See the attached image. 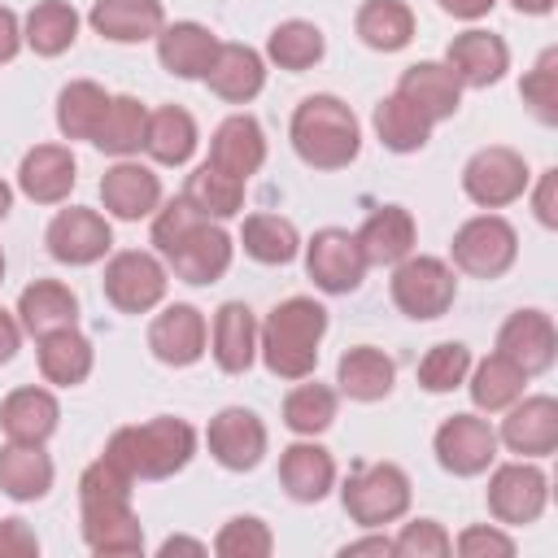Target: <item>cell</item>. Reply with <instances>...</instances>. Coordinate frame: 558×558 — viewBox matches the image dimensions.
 I'll use <instances>...</instances> for the list:
<instances>
[{"mask_svg":"<svg viewBox=\"0 0 558 558\" xmlns=\"http://www.w3.org/2000/svg\"><path fill=\"white\" fill-rule=\"evenodd\" d=\"M340 558H357V554H375V558H392V536H384V532H375L371 527V536H357V541H344L340 549H336Z\"/></svg>","mask_w":558,"mask_h":558,"instance_id":"obj_54","label":"cell"},{"mask_svg":"<svg viewBox=\"0 0 558 558\" xmlns=\"http://www.w3.org/2000/svg\"><path fill=\"white\" fill-rule=\"evenodd\" d=\"M240 248L262 266H288L301 253V231L283 214H248L240 227Z\"/></svg>","mask_w":558,"mask_h":558,"instance_id":"obj_41","label":"cell"},{"mask_svg":"<svg viewBox=\"0 0 558 558\" xmlns=\"http://www.w3.org/2000/svg\"><path fill=\"white\" fill-rule=\"evenodd\" d=\"M244 187H248L244 179H235V174H227V170L201 161V166L187 174V183H183V201H187L201 218L227 222V218H235V214L244 209Z\"/></svg>","mask_w":558,"mask_h":558,"instance_id":"obj_39","label":"cell"},{"mask_svg":"<svg viewBox=\"0 0 558 558\" xmlns=\"http://www.w3.org/2000/svg\"><path fill=\"white\" fill-rule=\"evenodd\" d=\"M392 384H397V362L375 344H353L336 362V392L349 401H362V405L384 401Z\"/></svg>","mask_w":558,"mask_h":558,"instance_id":"obj_31","label":"cell"},{"mask_svg":"<svg viewBox=\"0 0 558 558\" xmlns=\"http://www.w3.org/2000/svg\"><path fill=\"white\" fill-rule=\"evenodd\" d=\"M362 244L366 266H397L401 257L414 253L418 240V222L405 205H379L375 214H366V222L353 231Z\"/></svg>","mask_w":558,"mask_h":558,"instance_id":"obj_29","label":"cell"},{"mask_svg":"<svg viewBox=\"0 0 558 558\" xmlns=\"http://www.w3.org/2000/svg\"><path fill=\"white\" fill-rule=\"evenodd\" d=\"M57 427H61V401H57L52 388L22 384V388H13L0 401V432H4V440L48 445Z\"/></svg>","mask_w":558,"mask_h":558,"instance_id":"obj_22","label":"cell"},{"mask_svg":"<svg viewBox=\"0 0 558 558\" xmlns=\"http://www.w3.org/2000/svg\"><path fill=\"white\" fill-rule=\"evenodd\" d=\"M445 65L453 70V78H458L462 87L480 92V87H493V83L506 78V70H510V48H506L501 35H493V31H484V26H471V31H462V35L449 39Z\"/></svg>","mask_w":558,"mask_h":558,"instance_id":"obj_20","label":"cell"},{"mask_svg":"<svg viewBox=\"0 0 558 558\" xmlns=\"http://www.w3.org/2000/svg\"><path fill=\"white\" fill-rule=\"evenodd\" d=\"M453 554V536L436 519H410L392 536V558H445Z\"/></svg>","mask_w":558,"mask_h":558,"instance_id":"obj_49","label":"cell"},{"mask_svg":"<svg viewBox=\"0 0 558 558\" xmlns=\"http://www.w3.org/2000/svg\"><path fill=\"white\" fill-rule=\"evenodd\" d=\"M78 183V161L65 144H35L17 161V192L35 205H61L70 201Z\"/></svg>","mask_w":558,"mask_h":558,"instance_id":"obj_21","label":"cell"},{"mask_svg":"<svg viewBox=\"0 0 558 558\" xmlns=\"http://www.w3.org/2000/svg\"><path fill=\"white\" fill-rule=\"evenodd\" d=\"M22 48H26L22 44V17L9 4H0V65H9Z\"/></svg>","mask_w":558,"mask_h":558,"instance_id":"obj_53","label":"cell"},{"mask_svg":"<svg viewBox=\"0 0 558 558\" xmlns=\"http://www.w3.org/2000/svg\"><path fill=\"white\" fill-rule=\"evenodd\" d=\"M209 353L222 375H244L257 362V318L244 301H222L209 323Z\"/></svg>","mask_w":558,"mask_h":558,"instance_id":"obj_27","label":"cell"},{"mask_svg":"<svg viewBox=\"0 0 558 558\" xmlns=\"http://www.w3.org/2000/svg\"><path fill=\"white\" fill-rule=\"evenodd\" d=\"M449 257H453V270L471 279H501L519 257V231L497 209H484L453 231Z\"/></svg>","mask_w":558,"mask_h":558,"instance_id":"obj_7","label":"cell"},{"mask_svg":"<svg viewBox=\"0 0 558 558\" xmlns=\"http://www.w3.org/2000/svg\"><path fill=\"white\" fill-rule=\"evenodd\" d=\"M388 292H392V305L414 318V323H432L440 314L453 310L458 301V279H453V266L445 257H432V253H410L392 266V279H388Z\"/></svg>","mask_w":558,"mask_h":558,"instance_id":"obj_6","label":"cell"},{"mask_svg":"<svg viewBox=\"0 0 558 558\" xmlns=\"http://www.w3.org/2000/svg\"><path fill=\"white\" fill-rule=\"evenodd\" d=\"M196 144H201V131H196V118H192L183 105L148 109L144 153H148L157 166H187L192 153H196Z\"/></svg>","mask_w":558,"mask_h":558,"instance_id":"obj_35","label":"cell"},{"mask_svg":"<svg viewBox=\"0 0 558 558\" xmlns=\"http://www.w3.org/2000/svg\"><path fill=\"white\" fill-rule=\"evenodd\" d=\"M493 353L510 357L523 375H545L558 357V327L545 310H514L497 327V349Z\"/></svg>","mask_w":558,"mask_h":558,"instance_id":"obj_18","label":"cell"},{"mask_svg":"<svg viewBox=\"0 0 558 558\" xmlns=\"http://www.w3.org/2000/svg\"><path fill=\"white\" fill-rule=\"evenodd\" d=\"M153 44H157V61H161L166 74H174V78H205V70H209V61H214L222 39L205 22L187 17V22H166Z\"/></svg>","mask_w":558,"mask_h":558,"instance_id":"obj_28","label":"cell"},{"mask_svg":"<svg viewBox=\"0 0 558 558\" xmlns=\"http://www.w3.org/2000/svg\"><path fill=\"white\" fill-rule=\"evenodd\" d=\"M336 410H340V392L327 388V384H310V379H296V388L283 397V427L292 436H323L331 423H336Z\"/></svg>","mask_w":558,"mask_h":558,"instance_id":"obj_45","label":"cell"},{"mask_svg":"<svg viewBox=\"0 0 558 558\" xmlns=\"http://www.w3.org/2000/svg\"><path fill=\"white\" fill-rule=\"evenodd\" d=\"M497 445H506L519 458H549L558 449V401L536 392V397H519L514 405H506Z\"/></svg>","mask_w":558,"mask_h":558,"instance_id":"obj_19","label":"cell"},{"mask_svg":"<svg viewBox=\"0 0 558 558\" xmlns=\"http://www.w3.org/2000/svg\"><path fill=\"white\" fill-rule=\"evenodd\" d=\"M87 26L109 44H148L166 26L161 0H96Z\"/></svg>","mask_w":558,"mask_h":558,"instance_id":"obj_32","label":"cell"},{"mask_svg":"<svg viewBox=\"0 0 558 558\" xmlns=\"http://www.w3.org/2000/svg\"><path fill=\"white\" fill-rule=\"evenodd\" d=\"M105 458L118 462L135 484L170 480L196 458V427L174 414H157L144 423H126L105 440Z\"/></svg>","mask_w":558,"mask_h":558,"instance_id":"obj_3","label":"cell"},{"mask_svg":"<svg viewBox=\"0 0 558 558\" xmlns=\"http://www.w3.org/2000/svg\"><path fill=\"white\" fill-rule=\"evenodd\" d=\"M305 275L314 279L318 292L327 296H344V292H357L362 279H366V257H362V244L353 231L344 227H323L314 231L305 244Z\"/></svg>","mask_w":558,"mask_h":558,"instance_id":"obj_11","label":"cell"},{"mask_svg":"<svg viewBox=\"0 0 558 558\" xmlns=\"http://www.w3.org/2000/svg\"><path fill=\"white\" fill-rule=\"evenodd\" d=\"M100 288H105V301L118 314H148L166 301L170 270L148 248H122V253H109Z\"/></svg>","mask_w":558,"mask_h":558,"instance_id":"obj_8","label":"cell"},{"mask_svg":"<svg viewBox=\"0 0 558 558\" xmlns=\"http://www.w3.org/2000/svg\"><path fill=\"white\" fill-rule=\"evenodd\" d=\"M205 445H209V458L222 471H253L270 449V432H266L257 410L222 405L205 427Z\"/></svg>","mask_w":558,"mask_h":558,"instance_id":"obj_14","label":"cell"},{"mask_svg":"<svg viewBox=\"0 0 558 558\" xmlns=\"http://www.w3.org/2000/svg\"><path fill=\"white\" fill-rule=\"evenodd\" d=\"M327 52V35L310 22V17H283L270 35H266V61L288 70V74H301V70H314Z\"/></svg>","mask_w":558,"mask_h":558,"instance_id":"obj_40","label":"cell"},{"mask_svg":"<svg viewBox=\"0 0 558 558\" xmlns=\"http://www.w3.org/2000/svg\"><path fill=\"white\" fill-rule=\"evenodd\" d=\"M17 323L26 336H48V331H61V327H78V292L61 279H35L22 288L17 296Z\"/></svg>","mask_w":558,"mask_h":558,"instance_id":"obj_30","label":"cell"},{"mask_svg":"<svg viewBox=\"0 0 558 558\" xmlns=\"http://www.w3.org/2000/svg\"><path fill=\"white\" fill-rule=\"evenodd\" d=\"M471 349L462 340H440L432 344L423 357H418V388L423 392H453L466 384V371H471Z\"/></svg>","mask_w":558,"mask_h":558,"instance_id":"obj_46","label":"cell"},{"mask_svg":"<svg viewBox=\"0 0 558 558\" xmlns=\"http://www.w3.org/2000/svg\"><path fill=\"white\" fill-rule=\"evenodd\" d=\"M144 126H148V109L135 96H109L105 118L92 135V144L109 157H135L144 148Z\"/></svg>","mask_w":558,"mask_h":558,"instance_id":"obj_44","label":"cell"},{"mask_svg":"<svg viewBox=\"0 0 558 558\" xmlns=\"http://www.w3.org/2000/svg\"><path fill=\"white\" fill-rule=\"evenodd\" d=\"M371 126H375V140H379L388 153H418V148H427L436 122H427L410 100H401V96L392 92V96H384V100L375 105Z\"/></svg>","mask_w":558,"mask_h":558,"instance_id":"obj_42","label":"cell"},{"mask_svg":"<svg viewBox=\"0 0 558 558\" xmlns=\"http://www.w3.org/2000/svg\"><path fill=\"white\" fill-rule=\"evenodd\" d=\"M484 501H488V514H493L501 527L536 523V519L545 514V506H549V475L536 466V458L501 462V466H493V475H488Z\"/></svg>","mask_w":558,"mask_h":558,"instance_id":"obj_10","label":"cell"},{"mask_svg":"<svg viewBox=\"0 0 558 558\" xmlns=\"http://www.w3.org/2000/svg\"><path fill=\"white\" fill-rule=\"evenodd\" d=\"M353 31L371 52H401L414 39V9L405 0H362Z\"/></svg>","mask_w":558,"mask_h":558,"instance_id":"obj_38","label":"cell"},{"mask_svg":"<svg viewBox=\"0 0 558 558\" xmlns=\"http://www.w3.org/2000/svg\"><path fill=\"white\" fill-rule=\"evenodd\" d=\"M78 523L83 541L100 558H131L144 554V523L131 506V497L118 501H78Z\"/></svg>","mask_w":558,"mask_h":558,"instance_id":"obj_16","label":"cell"},{"mask_svg":"<svg viewBox=\"0 0 558 558\" xmlns=\"http://www.w3.org/2000/svg\"><path fill=\"white\" fill-rule=\"evenodd\" d=\"M327 336V310L314 296L279 301L266 323H257V357L275 379H310L318 366V344Z\"/></svg>","mask_w":558,"mask_h":558,"instance_id":"obj_2","label":"cell"},{"mask_svg":"<svg viewBox=\"0 0 558 558\" xmlns=\"http://www.w3.org/2000/svg\"><path fill=\"white\" fill-rule=\"evenodd\" d=\"M9 209H13V187H9L4 179H0V222L9 218Z\"/></svg>","mask_w":558,"mask_h":558,"instance_id":"obj_59","label":"cell"},{"mask_svg":"<svg viewBox=\"0 0 558 558\" xmlns=\"http://www.w3.org/2000/svg\"><path fill=\"white\" fill-rule=\"evenodd\" d=\"M22 336H26V331H22V323H17V314L0 305V366L17 357V349H22Z\"/></svg>","mask_w":558,"mask_h":558,"instance_id":"obj_55","label":"cell"},{"mask_svg":"<svg viewBox=\"0 0 558 558\" xmlns=\"http://www.w3.org/2000/svg\"><path fill=\"white\" fill-rule=\"evenodd\" d=\"M401 100H410L427 122H445L462 109V83L453 78V70L445 61H414L401 70L397 87H392Z\"/></svg>","mask_w":558,"mask_h":558,"instance_id":"obj_24","label":"cell"},{"mask_svg":"<svg viewBox=\"0 0 558 558\" xmlns=\"http://www.w3.org/2000/svg\"><path fill=\"white\" fill-rule=\"evenodd\" d=\"M148 349L161 366H196L209 353L205 314L187 301L161 305V314H153V323H148Z\"/></svg>","mask_w":558,"mask_h":558,"instance_id":"obj_15","label":"cell"},{"mask_svg":"<svg viewBox=\"0 0 558 558\" xmlns=\"http://www.w3.org/2000/svg\"><path fill=\"white\" fill-rule=\"evenodd\" d=\"M410 497H414L410 475H405L397 462H366V466H357V471L340 484V506H344V514H349L357 527H366V532L405 519Z\"/></svg>","mask_w":558,"mask_h":558,"instance_id":"obj_5","label":"cell"},{"mask_svg":"<svg viewBox=\"0 0 558 558\" xmlns=\"http://www.w3.org/2000/svg\"><path fill=\"white\" fill-rule=\"evenodd\" d=\"M78 26H83V17L70 0H35L31 13L22 17V44L35 57H61L74 48Z\"/></svg>","mask_w":558,"mask_h":558,"instance_id":"obj_37","label":"cell"},{"mask_svg":"<svg viewBox=\"0 0 558 558\" xmlns=\"http://www.w3.org/2000/svg\"><path fill=\"white\" fill-rule=\"evenodd\" d=\"M157 554L161 558H170V554H209V545L205 541H192V536H166Z\"/></svg>","mask_w":558,"mask_h":558,"instance_id":"obj_57","label":"cell"},{"mask_svg":"<svg viewBox=\"0 0 558 558\" xmlns=\"http://www.w3.org/2000/svg\"><path fill=\"white\" fill-rule=\"evenodd\" d=\"M35 357H39V375L52 388H78L96 366V349L78 327H61V331L39 336Z\"/></svg>","mask_w":558,"mask_h":558,"instance_id":"obj_33","label":"cell"},{"mask_svg":"<svg viewBox=\"0 0 558 558\" xmlns=\"http://www.w3.org/2000/svg\"><path fill=\"white\" fill-rule=\"evenodd\" d=\"M39 536L26 519H0V558H35Z\"/></svg>","mask_w":558,"mask_h":558,"instance_id":"obj_51","label":"cell"},{"mask_svg":"<svg viewBox=\"0 0 558 558\" xmlns=\"http://www.w3.org/2000/svg\"><path fill=\"white\" fill-rule=\"evenodd\" d=\"M527 187H532L527 157L514 153V148H506V144H488V148L471 153L466 166H462V192L480 209H506Z\"/></svg>","mask_w":558,"mask_h":558,"instance_id":"obj_9","label":"cell"},{"mask_svg":"<svg viewBox=\"0 0 558 558\" xmlns=\"http://www.w3.org/2000/svg\"><path fill=\"white\" fill-rule=\"evenodd\" d=\"M519 13H527V17H545V13H554V0H510Z\"/></svg>","mask_w":558,"mask_h":558,"instance_id":"obj_58","label":"cell"},{"mask_svg":"<svg viewBox=\"0 0 558 558\" xmlns=\"http://www.w3.org/2000/svg\"><path fill=\"white\" fill-rule=\"evenodd\" d=\"M105 105H109V92L92 78H70L61 92H57V131L61 140H92L100 118H105Z\"/></svg>","mask_w":558,"mask_h":558,"instance_id":"obj_43","label":"cell"},{"mask_svg":"<svg viewBox=\"0 0 558 558\" xmlns=\"http://www.w3.org/2000/svg\"><path fill=\"white\" fill-rule=\"evenodd\" d=\"M527 379H532V375H523L510 357L488 353V357L471 362V371H466V384H462V388L471 392V405H475L480 414H501L506 405H514V401L523 397Z\"/></svg>","mask_w":558,"mask_h":558,"instance_id":"obj_36","label":"cell"},{"mask_svg":"<svg viewBox=\"0 0 558 558\" xmlns=\"http://www.w3.org/2000/svg\"><path fill=\"white\" fill-rule=\"evenodd\" d=\"M270 549H275V536L257 514H235L214 536L218 558H270Z\"/></svg>","mask_w":558,"mask_h":558,"instance_id":"obj_48","label":"cell"},{"mask_svg":"<svg viewBox=\"0 0 558 558\" xmlns=\"http://www.w3.org/2000/svg\"><path fill=\"white\" fill-rule=\"evenodd\" d=\"M44 244H48V253H52L61 266H96V262H105L109 248H113L109 214L87 209V205L57 209L52 222H48V231H44Z\"/></svg>","mask_w":558,"mask_h":558,"instance_id":"obj_12","label":"cell"},{"mask_svg":"<svg viewBox=\"0 0 558 558\" xmlns=\"http://www.w3.org/2000/svg\"><path fill=\"white\" fill-rule=\"evenodd\" d=\"M153 248L166 262V270L192 288H209L231 270L235 240L222 231V222L201 218L183 192L174 201H161L153 214Z\"/></svg>","mask_w":558,"mask_h":558,"instance_id":"obj_1","label":"cell"},{"mask_svg":"<svg viewBox=\"0 0 558 558\" xmlns=\"http://www.w3.org/2000/svg\"><path fill=\"white\" fill-rule=\"evenodd\" d=\"M0 283H4V248H0Z\"/></svg>","mask_w":558,"mask_h":558,"instance_id":"obj_60","label":"cell"},{"mask_svg":"<svg viewBox=\"0 0 558 558\" xmlns=\"http://www.w3.org/2000/svg\"><path fill=\"white\" fill-rule=\"evenodd\" d=\"M288 140L310 170H344L362 153V122L340 96L314 92L292 109Z\"/></svg>","mask_w":558,"mask_h":558,"instance_id":"obj_4","label":"cell"},{"mask_svg":"<svg viewBox=\"0 0 558 558\" xmlns=\"http://www.w3.org/2000/svg\"><path fill=\"white\" fill-rule=\"evenodd\" d=\"M449 17H458V22H480V17H488L493 13V4L497 0H436Z\"/></svg>","mask_w":558,"mask_h":558,"instance_id":"obj_56","label":"cell"},{"mask_svg":"<svg viewBox=\"0 0 558 558\" xmlns=\"http://www.w3.org/2000/svg\"><path fill=\"white\" fill-rule=\"evenodd\" d=\"M57 466L44 453V445H22V440H4L0 445V493L13 501H39L52 493Z\"/></svg>","mask_w":558,"mask_h":558,"instance_id":"obj_34","label":"cell"},{"mask_svg":"<svg viewBox=\"0 0 558 558\" xmlns=\"http://www.w3.org/2000/svg\"><path fill=\"white\" fill-rule=\"evenodd\" d=\"M205 161L248 183L262 170V161H266V131H262V122L253 113L222 118L214 126V135H209V157Z\"/></svg>","mask_w":558,"mask_h":558,"instance_id":"obj_25","label":"cell"},{"mask_svg":"<svg viewBox=\"0 0 558 558\" xmlns=\"http://www.w3.org/2000/svg\"><path fill=\"white\" fill-rule=\"evenodd\" d=\"M519 96L527 105V113L541 122V126H554L558 122V48H545L536 57V65L523 74L519 83Z\"/></svg>","mask_w":558,"mask_h":558,"instance_id":"obj_47","label":"cell"},{"mask_svg":"<svg viewBox=\"0 0 558 558\" xmlns=\"http://www.w3.org/2000/svg\"><path fill=\"white\" fill-rule=\"evenodd\" d=\"M100 205L118 222L153 218L157 205H161V179H157V170L144 166V161H135V157H118L100 174Z\"/></svg>","mask_w":558,"mask_h":558,"instance_id":"obj_17","label":"cell"},{"mask_svg":"<svg viewBox=\"0 0 558 558\" xmlns=\"http://www.w3.org/2000/svg\"><path fill=\"white\" fill-rule=\"evenodd\" d=\"M519 545L501 523H471L453 536V554L462 558H510Z\"/></svg>","mask_w":558,"mask_h":558,"instance_id":"obj_50","label":"cell"},{"mask_svg":"<svg viewBox=\"0 0 558 558\" xmlns=\"http://www.w3.org/2000/svg\"><path fill=\"white\" fill-rule=\"evenodd\" d=\"M201 83L227 105H248L266 87V57L248 44H218Z\"/></svg>","mask_w":558,"mask_h":558,"instance_id":"obj_26","label":"cell"},{"mask_svg":"<svg viewBox=\"0 0 558 558\" xmlns=\"http://www.w3.org/2000/svg\"><path fill=\"white\" fill-rule=\"evenodd\" d=\"M279 484L292 501L314 506L336 488V458L314 440V436H296L283 453H279Z\"/></svg>","mask_w":558,"mask_h":558,"instance_id":"obj_23","label":"cell"},{"mask_svg":"<svg viewBox=\"0 0 558 558\" xmlns=\"http://www.w3.org/2000/svg\"><path fill=\"white\" fill-rule=\"evenodd\" d=\"M532 214H536V222L541 227H558V170L549 166V170H541V179H536V192H532Z\"/></svg>","mask_w":558,"mask_h":558,"instance_id":"obj_52","label":"cell"},{"mask_svg":"<svg viewBox=\"0 0 558 558\" xmlns=\"http://www.w3.org/2000/svg\"><path fill=\"white\" fill-rule=\"evenodd\" d=\"M432 449H436L440 471H449L458 480H471V475H484L497 462V427L480 414H449L436 427Z\"/></svg>","mask_w":558,"mask_h":558,"instance_id":"obj_13","label":"cell"}]
</instances>
